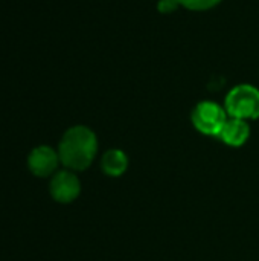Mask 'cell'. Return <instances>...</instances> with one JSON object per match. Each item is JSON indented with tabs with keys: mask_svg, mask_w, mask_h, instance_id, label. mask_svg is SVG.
<instances>
[{
	"mask_svg": "<svg viewBox=\"0 0 259 261\" xmlns=\"http://www.w3.org/2000/svg\"><path fill=\"white\" fill-rule=\"evenodd\" d=\"M98 151L96 135L85 125L69 128L58 148L60 161L70 170H85L93 162Z\"/></svg>",
	"mask_w": 259,
	"mask_h": 261,
	"instance_id": "cell-1",
	"label": "cell"
},
{
	"mask_svg": "<svg viewBox=\"0 0 259 261\" xmlns=\"http://www.w3.org/2000/svg\"><path fill=\"white\" fill-rule=\"evenodd\" d=\"M224 109L231 118L238 119H258L259 89L252 84H238L226 96Z\"/></svg>",
	"mask_w": 259,
	"mask_h": 261,
	"instance_id": "cell-2",
	"label": "cell"
},
{
	"mask_svg": "<svg viewBox=\"0 0 259 261\" xmlns=\"http://www.w3.org/2000/svg\"><path fill=\"white\" fill-rule=\"evenodd\" d=\"M227 118L229 115L226 109L214 101L198 102L191 113V121L200 133L208 136H217V138L221 128L224 127Z\"/></svg>",
	"mask_w": 259,
	"mask_h": 261,
	"instance_id": "cell-3",
	"label": "cell"
},
{
	"mask_svg": "<svg viewBox=\"0 0 259 261\" xmlns=\"http://www.w3.org/2000/svg\"><path fill=\"white\" fill-rule=\"evenodd\" d=\"M81 193L78 177L70 171H60L50 180V194L60 203L73 202Z\"/></svg>",
	"mask_w": 259,
	"mask_h": 261,
	"instance_id": "cell-4",
	"label": "cell"
},
{
	"mask_svg": "<svg viewBox=\"0 0 259 261\" xmlns=\"http://www.w3.org/2000/svg\"><path fill=\"white\" fill-rule=\"evenodd\" d=\"M101 165H102V170L107 176L118 177L127 171L128 158L122 150H108L102 156Z\"/></svg>",
	"mask_w": 259,
	"mask_h": 261,
	"instance_id": "cell-7",
	"label": "cell"
},
{
	"mask_svg": "<svg viewBox=\"0 0 259 261\" xmlns=\"http://www.w3.org/2000/svg\"><path fill=\"white\" fill-rule=\"evenodd\" d=\"M58 162H60V154L47 145H40L34 148L27 158L29 170L38 177L52 174L56 170Z\"/></svg>",
	"mask_w": 259,
	"mask_h": 261,
	"instance_id": "cell-5",
	"label": "cell"
},
{
	"mask_svg": "<svg viewBox=\"0 0 259 261\" xmlns=\"http://www.w3.org/2000/svg\"><path fill=\"white\" fill-rule=\"evenodd\" d=\"M250 136V125L247 121L244 119H238V118H227L224 127L221 128L218 138L231 145V147H241L243 144L247 142Z\"/></svg>",
	"mask_w": 259,
	"mask_h": 261,
	"instance_id": "cell-6",
	"label": "cell"
},
{
	"mask_svg": "<svg viewBox=\"0 0 259 261\" xmlns=\"http://www.w3.org/2000/svg\"><path fill=\"white\" fill-rule=\"evenodd\" d=\"M221 0H179L180 6L189 11H208L215 8Z\"/></svg>",
	"mask_w": 259,
	"mask_h": 261,
	"instance_id": "cell-8",
	"label": "cell"
},
{
	"mask_svg": "<svg viewBox=\"0 0 259 261\" xmlns=\"http://www.w3.org/2000/svg\"><path fill=\"white\" fill-rule=\"evenodd\" d=\"M179 6H180L179 0H160L159 5H157V8H159L160 12H172Z\"/></svg>",
	"mask_w": 259,
	"mask_h": 261,
	"instance_id": "cell-9",
	"label": "cell"
}]
</instances>
